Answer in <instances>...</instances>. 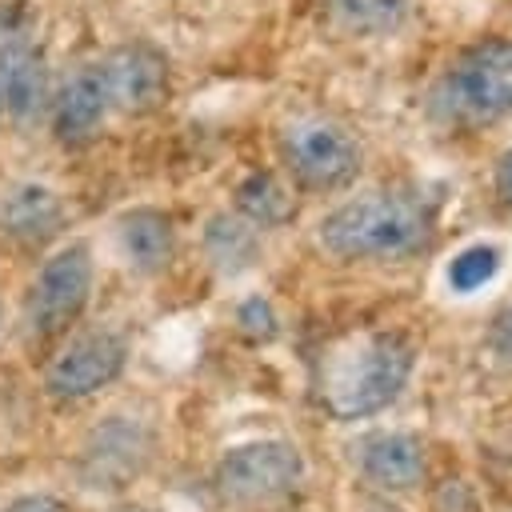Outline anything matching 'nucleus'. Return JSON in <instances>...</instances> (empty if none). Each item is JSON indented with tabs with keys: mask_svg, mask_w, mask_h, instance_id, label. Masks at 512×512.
<instances>
[{
	"mask_svg": "<svg viewBox=\"0 0 512 512\" xmlns=\"http://www.w3.org/2000/svg\"><path fill=\"white\" fill-rule=\"evenodd\" d=\"M436 240V208L408 188H376L332 208L316 244L340 264H396L428 252Z\"/></svg>",
	"mask_w": 512,
	"mask_h": 512,
	"instance_id": "f257e3e1",
	"label": "nucleus"
},
{
	"mask_svg": "<svg viewBox=\"0 0 512 512\" xmlns=\"http://www.w3.org/2000/svg\"><path fill=\"white\" fill-rule=\"evenodd\" d=\"M412 364H416L412 340L392 328L348 336L320 360V380H316L320 404L332 420L376 416L404 392Z\"/></svg>",
	"mask_w": 512,
	"mask_h": 512,
	"instance_id": "f03ea898",
	"label": "nucleus"
},
{
	"mask_svg": "<svg viewBox=\"0 0 512 512\" xmlns=\"http://www.w3.org/2000/svg\"><path fill=\"white\" fill-rule=\"evenodd\" d=\"M424 112L444 132H480L512 116V40L464 48L428 88Z\"/></svg>",
	"mask_w": 512,
	"mask_h": 512,
	"instance_id": "7ed1b4c3",
	"label": "nucleus"
},
{
	"mask_svg": "<svg viewBox=\"0 0 512 512\" xmlns=\"http://www.w3.org/2000/svg\"><path fill=\"white\" fill-rule=\"evenodd\" d=\"M92 288H96V260L92 248L84 240H68L60 248H52L36 276L28 280L24 304H20V328L28 344H52L64 340L80 316L92 304Z\"/></svg>",
	"mask_w": 512,
	"mask_h": 512,
	"instance_id": "20e7f679",
	"label": "nucleus"
},
{
	"mask_svg": "<svg viewBox=\"0 0 512 512\" xmlns=\"http://www.w3.org/2000/svg\"><path fill=\"white\" fill-rule=\"evenodd\" d=\"M152 456H156V424L140 412L116 408L88 428V436L76 448L72 472L84 492L116 496L144 476Z\"/></svg>",
	"mask_w": 512,
	"mask_h": 512,
	"instance_id": "39448f33",
	"label": "nucleus"
},
{
	"mask_svg": "<svg viewBox=\"0 0 512 512\" xmlns=\"http://www.w3.org/2000/svg\"><path fill=\"white\" fill-rule=\"evenodd\" d=\"M304 480V456L284 436H252L228 444L212 468V488L232 508H268Z\"/></svg>",
	"mask_w": 512,
	"mask_h": 512,
	"instance_id": "423d86ee",
	"label": "nucleus"
},
{
	"mask_svg": "<svg viewBox=\"0 0 512 512\" xmlns=\"http://www.w3.org/2000/svg\"><path fill=\"white\" fill-rule=\"evenodd\" d=\"M276 156H280L292 188L312 192V196L348 188L360 176V160H364L356 136L328 116L288 120L276 136Z\"/></svg>",
	"mask_w": 512,
	"mask_h": 512,
	"instance_id": "0eeeda50",
	"label": "nucleus"
},
{
	"mask_svg": "<svg viewBox=\"0 0 512 512\" xmlns=\"http://www.w3.org/2000/svg\"><path fill=\"white\" fill-rule=\"evenodd\" d=\"M128 356H132V344L120 328H84V332H68L56 352L44 360V372H40V388L48 400L56 404H80L104 388H112L124 368H128Z\"/></svg>",
	"mask_w": 512,
	"mask_h": 512,
	"instance_id": "6e6552de",
	"label": "nucleus"
},
{
	"mask_svg": "<svg viewBox=\"0 0 512 512\" xmlns=\"http://www.w3.org/2000/svg\"><path fill=\"white\" fill-rule=\"evenodd\" d=\"M100 80H104V92H108V104L112 112H124V116H152L168 104L172 96V68H168V56L148 44V40H128V44H116L100 64Z\"/></svg>",
	"mask_w": 512,
	"mask_h": 512,
	"instance_id": "1a4fd4ad",
	"label": "nucleus"
},
{
	"mask_svg": "<svg viewBox=\"0 0 512 512\" xmlns=\"http://www.w3.org/2000/svg\"><path fill=\"white\" fill-rule=\"evenodd\" d=\"M52 104V72L40 44L28 40L24 28L0 32V120L16 128H32L48 120Z\"/></svg>",
	"mask_w": 512,
	"mask_h": 512,
	"instance_id": "9d476101",
	"label": "nucleus"
},
{
	"mask_svg": "<svg viewBox=\"0 0 512 512\" xmlns=\"http://www.w3.org/2000/svg\"><path fill=\"white\" fill-rule=\"evenodd\" d=\"M356 472L384 492H416L428 480V452L416 432L376 428L352 444Z\"/></svg>",
	"mask_w": 512,
	"mask_h": 512,
	"instance_id": "9b49d317",
	"label": "nucleus"
},
{
	"mask_svg": "<svg viewBox=\"0 0 512 512\" xmlns=\"http://www.w3.org/2000/svg\"><path fill=\"white\" fill-rule=\"evenodd\" d=\"M112 116L104 80L96 64L76 68L60 88H52V104H48V128L56 136L60 148H84L92 144L104 124Z\"/></svg>",
	"mask_w": 512,
	"mask_h": 512,
	"instance_id": "f8f14e48",
	"label": "nucleus"
},
{
	"mask_svg": "<svg viewBox=\"0 0 512 512\" xmlns=\"http://www.w3.org/2000/svg\"><path fill=\"white\" fill-rule=\"evenodd\" d=\"M68 224V208L60 192L44 180H16L0 196V236L16 248H44Z\"/></svg>",
	"mask_w": 512,
	"mask_h": 512,
	"instance_id": "ddd939ff",
	"label": "nucleus"
},
{
	"mask_svg": "<svg viewBox=\"0 0 512 512\" xmlns=\"http://www.w3.org/2000/svg\"><path fill=\"white\" fill-rule=\"evenodd\" d=\"M116 256L136 272V276H160L176 260V224L160 208H128L112 224Z\"/></svg>",
	"mask_w": 512,
	"mask_h": 512,
	"instance_id": "4468645a",
	"label": "nucleus"
},
{
	"mask_svg": "<svg viewBox=\"0 0 512 512\" xmlns=\"http://www.w3.org/2000/svg\"><path fill=\"white\" fill-rule=\"evenodd\" d=\"M260 228L248 224L240 212H216L204 224V260L212 264L216 276L236 280L260 264Z\"/></svg>",
	"mask_w": 512,
	"mask_h": 512,
	"instance_id": "2eb2a0df",
	"label": "nucleus"
},
{
	"mask_svg": "<svg viewBox=\"0 0 512 512\" xmlns=\"http://www.w3.org/2000/svg\"><path fill=\"white\" fill-rule=\"evenodd\" d=\"M320 12H324V24L340 36L376 40L408 24L412 0H320Z\"/></svg>",
	"mask_w": 512,
	"mask_h": 512,
	"instance_id": "dca6fc26",
	"label": "nucleus"
},
{
	"mask_svg": "<svg viewBox=\"0 0 512 512\" xmlns=\"http://www.w3.org/2000/svg\"><path fill=\"white\" fill-rule=\"evenodd\" d=\"M236 212L248 224H256L260 232H272V228H284L296 216V196H292V188L280 176H272V172H248L236 184Z\"/></svg>",
	"mask_w": 512,
	"mask_h": 512,
	"instance_id": "f3484780",
	"label": "nucleus"
},
{
	"mask_svg": "<svg viewBox=\"0 0 512 512\" xmlns=\"http://www.w3.org/2000/svg\"><path fill=\"white\" fill-rule=\"evenodd\" d=\"M496 272H500V248H492V244H472V248H464V252L452 256V264H448V288H456V292H476V288H484Z\"/></svg>",
	"mask_w": 512,
	"mask_h": 512,
	"instance_id": "a211bd4d",
	"label": "nucleus"
},
{
	"mask_svg": "<svg viewBox=\"0 0 512 512\" xmlns=\"http://www.w3.org/2000/svg\"><path fill=\"white\" fill-rule=\"evenodd\" d=\"M236 324H240V332L252 336V340H272L276 328H280L276 308H272L268 296H260V292H252V296H244V300L236 304Z\"/></svg>",
	"mask_w": 512,
	"mask_h": 512,
	"instance_id": "6ab92c4d",
	"label": "nucleus"
},
{
	"mask_svg": "<svg viewBox=\"0 0 512 512\" xmlns=\"http://www.w3.org/2000/svg\"><path fill=\"white\" fill-rule=\"evenodd\" d=\"M488 356L496 368L512 372V304H504L496 316H492V328H488Z\"/></svg>",
	"mask_w": 512,
	"mask_h": 512,
	"instance_id": "aec40b11",
	"label": "nucleus"
},
{
	"mask_svg": "<svg viewBox=\"0 0 512 512\" xmlns=\"http://www.w3.org/2000/svg\"><path fill=\"white\" fill-rule=\"evenodd\" d=\"M0 512H68V504L52 492H16L0 504Z\"/></svg>",
	"mask_w": 512,
	"mask_h": 512,
	"instance_id": "412c9836",
	"label": "nucleus"
},
{
	"mask_svg": "<svg viewBox=\"0 0 512 512\" xmlns=\"http://www.w3.org/2000/svg\"><path fill=\"white\" fill-rule=\"evenodd\" d=\"M492 192L496 200L504 204V212H512V148H504L496 156V168H492Z\"/></svg>",
	"mask_w": 512,
	"mask_h": 512,
	"instance_id": "4be33fe9",
	"label": "nucleus"
},
{
	"mask_svg": "<svg viewBox=\"0 0 512 512\" xmlns=\"http://www.w3.org/2000/svg\"><path fill=\"white\" fill-rule=\"evenodd\" d=\"M0 328H4V304H0Z\"/></svg>",
	"mask_w": 512,
	"mask_h": 512,
	"instance_id": "5701e85b",
	"label": "nucleus"
}]
</instances>
